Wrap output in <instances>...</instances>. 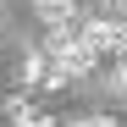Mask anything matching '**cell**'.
<instances>
[{"mask_svg": "<svg viewBox=\"0 0 127 127\" xmlns=\"http://www.w3.org/2000/svg\"><path fill=\"white\" fill-rule=\"evenodd\" d=\"M17 127H61L55 116H33V122H17Z\"/></svg>", "mask_w": 127, "mask_h": 127, "instance_id": "obj_8", "label": "cell"}, {"mask_svg": "<svg viewBox=\"0 0 127 127\" xmlns=\"http://www.w3.org/2000/svg\"><path fill=\"white\" fill-rule=\"evenodd\" d=\"M6 116H11V127H17V122H33L39 111L28 105V94H11V99H6Z\"/></svg>", "mask_w": 127, "mask_h": 127, "instance_id": "obj_5", "label": "cell"}, {"mask_svg": "<svg viewBox=\"0 0 127 127\" xmlns=\"http://www.w3.org/2000/svg\"><path fill=\"white\" fill-rule=\"evenodd\" d=\"M105 6H111V11H127V0H105Z\"/></svg>", "mask_w": 127, "mask_h": 127, "instance_id": "obj_9", "label": "cell"}, {"mask_svg": "<svg viewBox=\"0 0 127 127\" xmlns=\"http://www.w3.org/2000/svg\"><path fill=\"white\" fill-rule=\"evenodd\" d=\"M33 83H44V89H55V66H50V55H44V50L22 55V89H33Z\"/></svg>", "mask_w": 127, "mask_h": 127, "instance_id": "obj_3", "label": "cell"}, {"mask_svg": "<svg viewBox=\"0 0 127 127\" xmlns=\"http://www.w3.org/2000/svg\"><path fill=\"white\" fill-rule=\"evenodd\" d=\"M61 127H122V122H111V116H77V122H61Z\"/></svg>", "mask_w": 127, "mask_h": 127, "instance_id": "obj_6", "label": "cell"}, {"mask_svg": "<svg viewBox=\"0 0 127 127\" xmlns=\"http://www.w3.org/2000/svg\"><path fill=\"white\" fill-rule=\"evenodd\" d=\"M111 89H116V94L127 99V66H116V72H111Z\"/></svg>", "mask_w": 127, "mask_h": 127, "instance_id": "obj_7", "label": "cell"}, {"mask_svg": "<svg viewBox=\"0 0 127 127\" xmlns=\"http://www.w3.org/2000/svg\"><path fill=\"white\" fill-rule=\"evenodd\" d=\"M83 39H89L99 55H122L127 50V22L122 17H94V22L83 28Z\"/></svg>", "mask_w": 127, "mask_h": 127, "instance_id": "obj_2", "label": "cell"}, {"mask_svg": "<svg viewBox=\"0 0 127 127\" xmlns=\"http://www.w3.org/2000/svg\"><path fill=\"white\" fill-rule=\"evenodd\" d=\"M33 6L50 28H72V17H77V0H33Z\"/></svg>", "mask_w": 127, "mask_h": 127, "instance_id": "obj_4", "label": "cell"}, {"mask_svg": "<svg viewBox=\"0 0 127 127\" xmlns=\"http://www.w3.org/2000/svg\"><path fill=\"white\" fill-rule=\"evenodd\" d=\"M50 66H55V89L61 83H72V77H89L94 72V61H99V50L83 39V28H50Z\"/></svg>", "mask_w": 127, "mask_h": 127, "instance_id": "obj_1", "label": "cell"}]
</instances>
